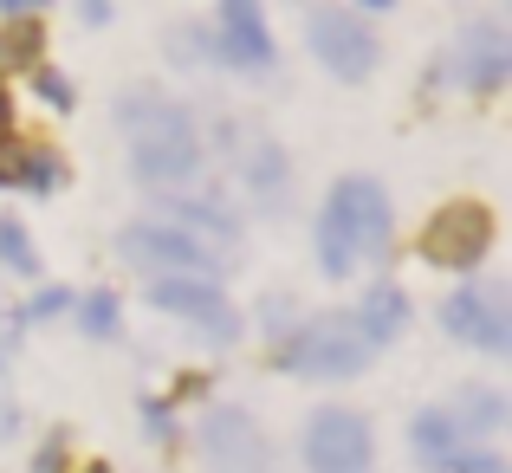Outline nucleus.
Instances as JSON below:
<instances>
[{
  "instance_id": "obj_1",
  "label": "nucleus",
  "mask_w": 512,
  "mask_h": 473,
  "mask_svg": "<svg viewBox=\"0 0 512 473\" xmlns=\"http://www.w3.org/2000/svg\"><path fill=\"white\" fill-rule=\"evenodd\" d=\"M130 137V169L150 188H188L201 182V124L163 91H130L117 104Z\"/></svg>"
},
{
  "instance_id": "obj_2",
  "label": "nucleus",
  "mask_w": 512,
  "mask_h": 473,
  "mask_svg": "<svg viewBox=\"0 0 512 473\" xmlns=\"http://www.w3.org/2000/svg\"><path fill=\"white\" fill-rule=\"evenodd\" d=\"M396 240V214H389V195L370 182V175H344L331 188L325 214H318V266L331 279H350L357 266H376Z\"/></svg>"
},
{
  "instance_id": "obj_3",
  "label": "nucleus",
  "mask_w": 512,
  "mask_h": 473,
  "mask_svg": "<svg viewBox=\"0 0 512 473\" xmlns=\"http://www.w3.org/2000/svg\"><path fill=\"white\" fill-rule=\"evenodd\" d=\"M363 357H370V344H363V331H357L350 312L312 318V324H299V331L279 344V363H286L292 376H318V383H344V376H357Z\"/></svg>"
},
{
  "instance_id": "obj_4",
  "label": "nucleus",
  "mask_w": 512,
  "mask_h": 473,
  "mask_svg": "<svg viewBox=\"0 0 512 473\" xmlns=\"http://www.w3.org/2000/svg\"><path fill=\"white\" fill-rule=\"evenodd\" d=\"M117 253H124L137 273H188V279H214L221 273V253L214 247H201L195 234H182V227H169V221H137V227H124L117 234Z\"/></svg>"
},
{
  "instance_id": "obj_5",
  "label": "nucleus",
  "mask_w": 512,
  "mask_h": 473,
  "mask_svg": "<svg viewBox=\"0 0 512 473\" xmlns=\"http://www.w3.org/2000/svg\"><path fill=\"white\" fill-rule=\"evenodd\" d=\"M305 39H312L318 65H325L331 78H344V85H357V78L376 72V33L357 20V13L312 7V13H305Z\"/></svg>"
},
{
  "instance_id": "obj_6",
  "label": "nucleus",
  "mask_w": 512,
  "mask_h": 473,
  "mask_svg": "<svg viewBox=\"0 0 512 473\" xmlns=\"http://www.w3.org/2000/svg\"><path fill=\"white\" fill-rule=\"evenodd\" d=\"M201 461L208 473H273V448H266V435L253 428L247 409H234V402H221V409L201 415Z\"/></svg>"
},
{
  "instance_id": "obj_7",
  "label": "nucleus",
  "mask_w": 512,
  "mask_h": 473,
  "mask_svg": "<svg viewBox=\"0 0 512 473\" xmlns=\"http://www.w3.org/2000/svg\"><path fill=\"white\" fill-rule=\"evenodd\" d=\"M370 422L357 409H318L305 422V467L312 473H370Z\"/></svg>"
},
{
  "instance_id": "obj_8",
  "label": "nucleus",
  "mask_w": 512,
  "mask_h": 473,
  "mask_svg": "<svg viewBox=\"0 0 512 473\" xmlns=\"http://www.w3.org/2000/svg\"><path fill=\"white\" fill-rule=\"evenodd\" d=\"M150 305H156V312H175V318H188L195 331H208L214 344H234V337H240V312L227 305V292L214 286V279L163 273V279H150Z\"/></svg>"
},
{
  "instance_id": "obj_9",
  "label": "nucleus",
  "mask_w": 512,
  "mask_h": 473,
  "mask_svg": "<svg viewBox=\"0 0 512 473\" xmlns=\"http://www.w3.org/2000/svg\"><path fill=\"white\" fill-rule=\"evenodd\" d=\"M487 247H493V214L480 208V201L441 208L435 221H428V234H422V253L435 266H448V273H474V266L487 260Z\"/></svg>"
},
{
  "instance_id": "obj_10",
  "label": "nucleus",
  "mask_w": 512,
  "mask_h": 473,
  "mask_svg": "<svg viewBox=\"0 0 512 473\" xmlns=\"http://www.w3.org/2000/svg\"><path fill=\"white\" fill-rule=\"evenodd\" d=\"M441 324H448L454 337H467V344L493 350V357H506V350H512L506 286H461V292H448V305H441Z\"/></svg>"
},
{
  "instance_id": "obj_11",
  "label": "nucleus",
  "mask_w": 512,
  "mask_h": 473,
  "mask_svg": "<svg viewBox=\"0 0 512 473\" xmlns=\"http://www.w3.org/2000/svg\"><path fill=\"white\" fill-rule=\"evenodd\" d=\"M214 52L240 72H266L273 65V33H266L260 0H221V33H214Z\"/></svg>"
},
{
  "instance_id": "obj_12",
  "label": "nucleus",
  "mask_w": 512,
  "mask_h": 473,
  "mask_svg": "<svg viewBox=\"0 0 512 473\" xmlns=\"http://www.w3.org/2000/svg\"><path fill=\"white\" fill-rule=\"evenodd\" d=\"M506 72H512V39H506L493 20L467 26L461 46H454V78H461L467 91H500Z\"/></svg>"
},
{
  "instance_id": "obj_13",
  "label": "nucleus",
  "mask_w": 512,
  "mask_h": 473,
  "mask_svg": "<svg viewBox=\"0 0 512 473\" xmlns=\"http://www.w3.org/2000/svg\"><path fill=\"white\" fill-rule=\"evenodd\" d=\"M163 208L175 214L169 227H182V234H208V240H221V247H234L240 240V221H234V208H227L221 195H188V188H163Z\"/></svg>"
},
{
  "instance_id": "obj_14",
  "label": "nucleus",
  "mask_w": 512,
  "mask_h": 473,
  "mask_svg": "<svg viewBox=\"0 0 512 473\" xmlns=\"http://www.w3.org/2000/svg\"><path fill=\"white\" fill-rule=\"evenodd\" d=\"M409 448H415V461H428V467H454L467 448H474V435H467L448 409H422L415 428H409Z\"/></svg>"
},
{
  "instance_id": "obj_15",
  "label": "nucleus",
  "mask_w": 512,
  "mask_h": 473,
  "mask_svg": "<svg viewBox=\"0 0 512 473\" xmlns=\"http://www.w3.org/2000/svg\"><path fill=\"white\" fill-rule=\"evenodd\" d=\"M350 318H357V331H363V344H370V350H376V344H396L402 324H409V292L389 286V279H376Z\"/></svg>"
},
{
  "instance_id": "obj_16",
  "label": "nucleus",
  "mask_w": 512,
  "mask_h": 473,
  "mask_svg": "<svg viewBox=\"0 0 512 473\" xmlns=\"http://www.w3.org/2000/svg\"><path fill=\"white\" fill-rule=\"evenodd\" d=\"M0 182L26 188V195H52V188H59V156L39 150V143L0 137Z\"/></svg>"
},
{
  "instance_id": "obj_17",
  "label": "nucleus",
  "mask_w": 512,
  "mask_h": 473,
  "mask_svg": "<svg viewBox=\"0 0 512 473\" xmlns=\"http://www.w3.org/2000/svg\"><path fill=\"white\" fill-rule=\"evenodd\" d=\"M240 175H247V188L266 201V208L286 201V150H279L273 137H253L247 150H240Z\"/></svg>"
},
{
  "instance_id": "obj_18",
  "label": "nucleus",
  "mask_w": 512,
  "mask_h": 473,
  "mask_svg": "<svg viewBox=\"0 0 512 473\" xmlns=\"http://www.w3.org/2000/svg\"><path fill=\"white\" fill-rule=\"evenodd\" d=\"M39 52H46V26H39L33 13H13V20L0 26V78L39 65Z\"/></svg>"
},
{
  "instance_id": "obj_19",
  "label": "nucleus",
  "mask_w": 512,
  "mask_h": 473,
  "mask_svg": "<svg viewBox=\"0 0 512 473\" xmlns=\"http://www.w3.org/2000/svg\"><path fill=\"white\" fill-rule=\"evenodd\" d=\"M448 415L467 428V435H500V422H506V402L493 396V389H461V396L448 402Z\"/></svg>"
},
{
  "instance_id": "obj_20",
  "label": "nucleus",
  "mask_w": 512,
  "mask_h": 473,
  "mask_svg": "<svg viewBox=\"0 0 512 473\" xmlns=\"http://www.w3.org/2000/svg\"><path fill=\"white\" fill-rule=\"evenodd\" d=\"M0 260H7L13 273H26V279L39 273V260H33V240H26V227H20V221H0Z\"/></svg>"
},
{
  "instance_id": "obj_21",
  "label": "nucleus",
  "mask_w": 512,
  "mask_h": 473,
  "mask_svg": "<svg viewBox=\"0 0 512 473\" xmlns=\"http://www.w3.org/2000/svg\"><path fill=\"white\" fill-rule=\"evenodd\" d=\"M169 52H175V59H182V65H201V59H221V52H214V33H201V26H175Z\"/></svg>"
},
{
  "instance_id": "obj_22",
  "label": "nucleus",
  "mask_w": 512,
  "mask_h": 473,
  "mask_svg": "<svg viewBox=\"0 0 512 473\" xmlns=\"http://www.w3.org/2000/svg\"><path fill=\"white\" fill-rule=\"evenodd\" d=\"M78 318H85L91 337H111L117 331V299H111V292H91V299L78 305Z\"/></svg>"
},
{
  "instance_id": "obj_23",
  "label": "nucleus",
  "mask_w": 512,
  "mask_h": 473,
  "mask_svg": "<svg viewBox=\"0 0 512 473\" xmlns=\"http://www.w3.org/2000/svg\"><path fill=\"white\" fill-rule=\"evenodd\" d=\"M33 91L52 104V111H72V85H65L59 72H33Z\"/></svg>"
},
{
  "instance_id": "obj_24",
  "label": "nucleus",
  "mask_w": 512,
  "mask_h": 473,
  "mask_svg": "<svg viewBox=\"0 0 512 473\" xmlns=\"http://www.w3.org/2000/svg\"><path fill=\"white\" fill-rule=\"evenodd\" d=\"M454 473H506V461H500V454H474V448H467L461 461H454Z\"/></svg>"
},
{
  "instance_id": "obj_25",
  "label": "nucleus",
  "mask_w": 512,
  "mask_h": 473,
  "mask_svg": "<svg viewBox=\"0 0 512 473\" xmlns=\"http://www.w3.org/2000/svg\"><path fill=\"white\" fill-rule=\"evenodd\" d=\"M143 422H150L156 435H175V428H169V402H143Z\"/></svg>"
},
{
  "instance_id": "obj_26",
  "label": "nucleus",
  "mask_w": 512,
  "mask_h": 473,
  "mask_svg": "<svg viewBox=\"0 0 512 473\" xmlns=\"http://www.w3.org/2000/svg\"><path fill=\"white\" fill-rule=\"evenodd\" d=\"M52 312H65V292H39L33 299V318H52Z\"/></svg>"
},
{
  "instance_id": "obj_27",
  "label": "nucleus",
  "mask_w": 512,
  "mask_h": 473,
  "mask_svg": "<svg viewBox=\"0 0 512 473\" xmlns=\"http://www.w3.org/2000/svg\"><path fill=\"white\" fill-rule=\"evenodd\" d=\"M65 467V448H59V441H52V448L46 454H39V461H33V473H59Z\"/></svg>"
},
{
  "instance_id": "obj_28",
  "label": "nucleus",
  "mask_w": 512,
  "mask_h": 473,
  "mask_svg": "<svg viewBox=\"0 0 512 473\" xmlns=\"http://www.w3.org/2000/svg\"><path fill=\"white\" fill-rule=\"evenodd\" d=\"M78 7H85V20H91V26L111 20V0H78Z\"/></svg>"
},
{
  "instance_id": "obj_29",
  "label": "nucleus",
  "mask_w": 512,
  "mask_h": 473,
  "mask_svg": "<svg viewBox=\"0 0 512 473\" xmlns=\"http://www.w3.org/2000/svg\"><path fill=\"white\" fill-rule=\"evenodd\" d=\"M46 0H0V13H39Z\"/></svg>"
},
{
  "instance_id": "obj_30",
  "label": "nucleus",
  "mask_w": 512,
  "mask_h": 473,
  "mask_svg": "<svg viewBox=\"0 0 512 473\" xmlns=\"http://www.w3.org/2000/svg\"><path fill=\"white\" fill-rule=\"evenodd\" d=\"M7 130H13V98L0 91V137H7Z\"/></svg>"
},
{
  "instance_id": "obj_31",
  "label": "nucleus",
  "mask_w": 512,
  "mask_h": 473,
  "mask_svg": "<svg viewBox=\"0 0 512 473\" xmlns=\"http://www.w3.org/2000/svg\"><path fill=\"white\" fill-rule=\"evenodd\" d=\"M357 7H389V0H357Z\"/></svg>"
},
{
  "instance_id": "obj_32",
  "label": "nucleus",
  "mask_w": 512,
  "mask_h": 473,
  "mask_svg": "<svg viewBox=\"0 0 512 473\" xmlns=\"http://www.w3.org/2000/svg\"><path fill=\"white\" fill-rule=\"evenodd\" d=\"M85 473H111V467H85Z\"/></svg>"
}]
</instances>
